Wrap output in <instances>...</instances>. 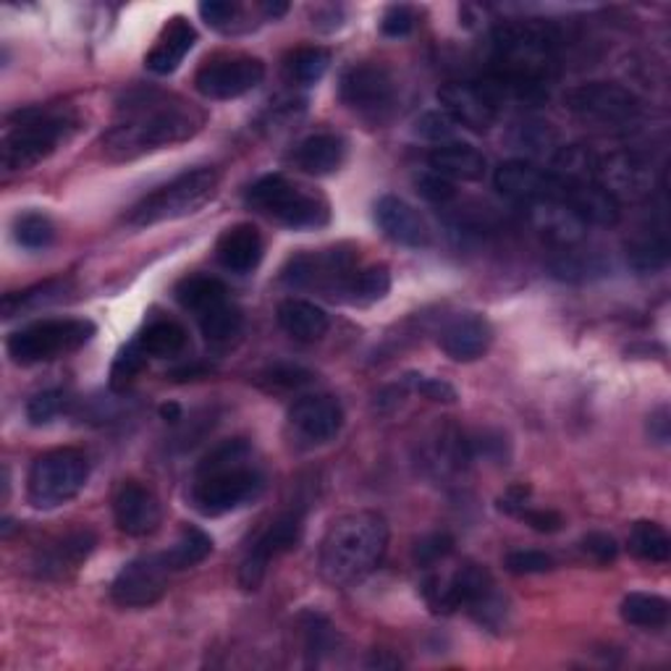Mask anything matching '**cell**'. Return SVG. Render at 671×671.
Segmentation results:
<instances>
[{
	"label": "cell",
	"mask_w": 671,
	"mask_h": 671,
	"mask_svg": "<svg viewBox=\"0 0 671 671\" xmlns=\"http://www.w3.org/2000/svg\"><path fill=\"white\" fill-rule=\"evenodd\" d=\"M669 262V242L663 233H640L627 242V266L634 273H659Z\"/></svg>",
	"instance_id": "cell-33"
},
{
	"label": "cell",
	"mask_w": 671,
	"mask_h": 671,
	"mask_svg": "<svg viewBox=\"0 0 671 671\" xmlns=\"http://www.w3.org/2000/svg\"><path fill=\"white\" fill-rule=\"evenodd\" d=\"M493 184L503 197L514 202H532L541 200H564V189L551 171H543L530 160H507L495 168Z\"/></svg>",
	"instance_id": "cell-14"
},
{
	"label": "cell",
	"mask_w": 671,
	"mask_h": 671,
	"mask_svg": "<svg viewBox=\"0 0 671 671\" xmlns=\"http://www.w3.org/2000/svg\"><path fill=\"white\" fill-rule=\"evenodd\" d=\"M168 574L171 569L163 561V553H150L129 561L127 567L116 574L111 595L123 609H148L163 598L168 588Z\"/></svg>",
	"instance_id": "cell-13"
},
{
	"label": "cell",
	"mask_w": 671,
	"mask_h": 671,
	"mask_svg": "<svg viewBox=\"0 0 671 671\" xmlns=\"http://www.w3.org/2000/svg\"><path fill=\"white\" fill-rule=\"evenodd\" d=\"M528 216L532 229L561 250H572L588 237V223L564 200L532 202L528 206Z\"/></svg>",
	"instance_id": "cell-20"
},
{
	"label": "cell",
	"mask_w": 671,
	"mask_h": 671,
	"mask_svg": "<svg viewBox=\"0 0 671 671\" xmlns=\"http://www.w3.org/2000/svg\"><path fill=\"white\" fill-rule=\"evenodd\" d=\"M370 667H378V669L391 667V669H397V667H401V661L399 659H385V655H381V659H378V653H375V659L370 661Z\"/></svg>",
	"instance_id": "cell-59"
},
{
	"label": "cell",
	"mask_w": 671,
	"mask_h": 671,
	"mask_svg": "<svg viewBox=\"0 0 671 671\" xmlns=\"http://www.w3.org/2000/svg\"><path fill=\"white\" fill-rule=\"evenodd\" d=\"M454 551V538L447 535V532H433V535H425L422 541H418L412 551L414 564L422 569H430L441 561H447Z\"/></svg>",
	"instance_id": "cell-42"
},
{
	"label": "cell",
	"mask_w": 671,
	"mask_h": 671,
	"mask_svg": "<svg viewBox=\"0 0 671 671\" xmlns=\"http://www.w3.org/2000/svg\"><path fill=\"white\" fill-rule=\"evenodd\" d=\"M339 94L344 106L352 108L364 119L381 121L391 111L397 100V84L393 77L378 63H357L341 74Z\"/></svg>",
	"instance_id": "cell-12"
},
{
	"label": "cell",
	"mask_w": 671,
	"mask_h": 671,
	"mask_svg": "<svg viewBox=\"0 0 671 671\" xmlns=\"http://www.w3.org/2000/svg\"><path fill=\"white\" fill-rule=\"evenodd\" d=\"M268 381H271L276 389H302V385H310L316 381V375L310 370L297 368V364H279L268 373Z\"/></svg>",
	"instance_id": "cell-54"
},
{
	"label": "cell",
	"mask_w": 671,
	"mask_h": 671,
	"mask_svg": "<svg viewBox=\"0 0 671 671\" xmlns=\"http://www.w3.org/2000/svg\"><path fill=\"white\" fill-rule=\"evenodd\" d=\"M564 106L578 119L603 123V127L627 123L640 113V100L634 98V92L614 82H588L574 87L564 94Z\"/></svg>",
	"instance_id": "cell-10"
},
{
	"label": "cell",
	"mask_w": 671,
	"mask_h": 671,
	"mask_svg": "<svg viewBox=\"0 0 671 671\" xmlns=\"http://www.w3.org/2000/svg\"><path fill=\"white\" fill-rule=\"evenodd\" d=\"M439 344L454 362H475L493 344V328L480 312H462L441 328Z\"/></svg>",
	"instance_id": "cell-18"
},
{
	"label": "cell",
	"mask_w": 671,
	"mask_h": 671,
	"mask_svg": "<svg viewBox=\"0 0 671 671\" xmlns=\"http://www.w3.org/2000/svg\"><path fill=\"white\" fill-rule=\"evenodd\" d=\"M247 206L271 216L289 229H320L331 221V208L326 197L291 184L281 173L262 177L247 189Z\"/></svg>",
	"instance_id": "cell-6"
},
{
	"label": "cell",
	"mask_w": 671,
	"mask_h": 671,
	"mask_svg": "<svg viewBox=\"0 0 671 671\" xmlns=\"http://www.w3.org/2000/svg\"><path fill=\"white\" fill-rule=\"evenodd\" d=\"M553 279L567 283H585L593 279H601L607 273V262H603L593 252H578V250H561V254L551 260Z\"/></svg>",
	"instance_id": "cell-34"
},
{
	"label": "cell",
	"mask_w": 671,
	"mask_h": 671,
	"mask_svg": "<svg viewBox=\"0 0 671 671\" xmlns=\"http://www.w3.org/2000/svg\"><path fill=\"white\" fill-rule=\"evenodd\" d=\"M414 187H418V194L422 197V200L433 202V206H449V202L457 197L454 184L433 171L422 173V177L414 179Z\"/></svg>",
	"instance_id": "cell-49"
},
{
	"label": "cell",
	"mask_w": 671,
	"mask_h": 671,
	"mask_svg": "<svg viewBox=\"0 0 671 671\" xmlns=\"http://www.w3.org/2000/svg\"><path fill=\"white\" fill-rule=\"evenodd\" d=\"M520 520L524 524H530L535 532H545V535H551V532H559L564 528V517L559 512H553V509H530L528 503L520 509Z\"/></svg>",
	"instance_id": "cell-52"
},
{
	"label": "cell",
	"mask_w": 671,
	"mask_h": 671,
	"mask_svg": "<svg viewBox=\"0 0 671 671\" xmlns=\"http://www.w3.org/2000/svg\"><path fill=\"white\" fill-rule=\"evenodd\" d=\"M564 202H569L574 213L588 226H617L619 218H622L619 202L607 189H601L598 184H580L564 189Z\"/></svg>",
	"instance_id": "cell-28"
},
{
	"label": "cell",
	"mask_w": 671,
	"mask_h": 671,
	"mask_svg": "<svg viewBox=\"0 0 671 671\" xmlns=\"http://www.w3.org/2000/svg\"><path fill=\"white\" fill-rule=\"evenodd\" d=\"M375 223L381 226V231L391 239V242H397L401 247L420 250V247L430 244L428 223L422 221L418 210H414L410 202L401 200V197L385 194L375 202Z\"/></svg>",
	"instance_id": "cell-22"
},
{
	"label": "cell",
	"mask_w": 671,
	"mask_h": 671,
	"mask_svg": "<svg viewBox=\"0 0 671 671\" xmlns=\"http://www.w3.org/2000/svg\"><path fill=\"white\" fill-rule=\"evenodd\" d=\"M582 551L590 559H595L598 564H611L619 557V545L609 532H590V535H585V541H582Z\"/></svg>",
	"instance_id": "cell-53"
},
{
	"label": "cell",
	"mask_w": 671,
	"mask_h": 671,
	"mask_svg": "<svg viewBox=\"0 0 671 671\" xmlns=\"http://www.w3.org/2000/svg\"><path fill=\"white\" fill-rule=\"evenodd\" d=\"M279 323L297 341H318L331 328L326 310L308 299H283L279 304Z\"/></svg>",
	"instance_id": "cell-27"
},
{
	"label": "cell",
	"mask_w": 671,
	"mask_h": 671,
	"mask_svg": "<svg viewBox=\"0 0 671 671\" xmlns=\"http://www.w3.org/2000/svg\"><path fill=\"white\" fill-rule=\"evenodd\" d=\"M90 480V459L77 449H53L34 459L27 478L29 503L56 509L77 499Z\"/></svg>",
	"instance_id": "cell-8"
},
{
	"label": "cell",
	"mask_w": 671,
	"mask_h": 671,
	"mask_svg": "<svg viewBox=\"0 0 671 671\" xmlns=\"http://www.w3.org/2000/svg\"><path fill=\"white\" fill-rule=\"evenodd\" d=\"M177 299L181 308L200 318L206 312L216 310L218 304L229 302V289H226L223 281L213 279V276H187L177 287Z\"/></svg>",
	"instance_id": "cell-29"
},
{
	"label": "cell",
	"mask_w": 671,
	"mask_h": 671,
	"mask_svg": "<svg viewBox=\"0 0 671 671\" xmlns=\"http://www.w3.org/2000/svg\"><path fill=\"white\" fill-rule=\"evenodd\" d=\"M467 447H470L472 459H488V462H503L509 457V443L495 430H478V433L467 435Z\"/></svg>",
	"instance_id": "cell-43"
},
{
	"label": "cell",
	"mask_w": 671,
	"mask_h": 671,
	"mask_svg": "<svg viewBox=\"0 0 671 671\" xmlns=\"http://www.w3.org/2000/svg\"><path fill=\"white\" fill-rule=\"evenodd\" d=\"M439 100L449 119L459 127L485 134L495 121V103L488 98L483 87H472L462 82H449L439 90Z\"/></svg>",
	"instance_id": "cell-19"
},
{
	"label": "cell",
	"mask_w": 671,
	"mask_h": 671,
	"mask_svg": "<svg viewBox=\"0 0 671 671\" xmlns=\"http://www.w3.org/2000/svg\"><path fill=\"white\" fill-rule=\"evenodd\" d=\"M200 17L208 21V27L229 32L237 27L239 6L229 3V0H206V3H200Z\"/></svg>",
	"instance_id": "cell-50"
},
{
	"label": "cell",
	"mask_w": 671,
	"mask_h": 671,
	"mask_svg": "<svg viewBox=\"0 0 671 671\" xmlns=\"http://www.w3.org/2000/svg\"><path fill=\"white\" fill-rule=\"evenodd\" d=\"M94 331L98 328L87 318H48L11 333L6 349L17 364L50 362L90 344Z\"/></svg>",
	"instance_id": "cell-7"
},
{
	"label": "cell",
	"mask_w": 671,
	"mask_h": 671,
	"mask_svg": "<svg viewBox=\"0 0 671 671\" xmlns=\"http://www.w3.org/2000/svg\"><path fill=\"white\" fill-rule=\"evenodd\" d=\"M428 163L433 168V173H439L443 179H462V181H480L485 177L488 160L480 150L472 144L462 142H447L439 144L428 156Z\"/></svg>",
	"instance_id": "cell-26"
},
{
	"label": "cell",
	"mask_w": 671,
	"mask_h": 671,
	"mask_svg": "<svg viewBox=\"0 0 671 671\" xmlns=\"http://www.w3.org/2000/svg\"><path fill=\"white\" fill-rule=\"evenodd\" d=\"M289 422L304 441L328 443L344 428V407L339 404V399L328 397V393L302 397L289 410Z\"/></svg>",
	"instance_id": "cell-16"
},
{
	"label": "cell",
	"mask_w": 671,
	"mask_h": 671,
	"mask_svg": "<svg viewBox=\"0 0 671 671\" xmlns=\"http://www.w3.org/2000/svg\"><path fill=\"white\" fill-rule=\"evenodd\" d=\"M619 614L627 624L640 627V630H659L669 622V601L655 593H630L624 595Z\"/></svg>",
	"instance_id": "cell-32"
},
{
	"label": "cell",
	"mask_w": 671,
	"mask_h": 671,
	"mask_svg": "<svg viewBox=\"0 0 671 671\" xmlns=\"http://www.w3.org/2000/svg\"><path fill=\"white\" fill-rule=\"evenodd\" d=\"M262 11H266V17L279 19V17H283V13L289 11V6L287 3H266V6H262Z\"/></svg>",
	"instance_id": "cell-57"
},
{
	"label": "cell",
	"mask_w": 671,
	"mask_h": 671,
	"mask_svg": "<svg viewBox=\"0 0 671 671\" xmlns=\"http://www.w3.org/2000/svg\"><path fill=\"white\" fill-rule=\"evenodd\" d=\"M218 189V173L213 168H194V171L181 173L168 184L158 187L156 192L142 197L127 213V223L144 229L166 221H179V218L194 216L197 210L206 208L213 200Z\"/></svg>",
	"instance_id": "cell-5"
},
{
	"label": "cell",
	"mask_w": 671,
	"mask_h": 671,
	"mask_svg": "<svg viewBox=\"0 0 671 671\" xmlns=\"http://www.w3.org/2000/svg\"><path fill=\"white\" fill-rule=\"evenodd\" d=\"M266 485L252 464V447L244 439L223 441L197 467L192 507L202 517H221L254 501Z\"/></svg>",
	"instance_id": "cell-3"
},
{
	"label": "cell",
	"mask_w": 671,
	"mask_h": 671,
	"mask_svg": "<svg viewBox=\"0 0 671 671\" xmlns=\"http://www.w3.org/2000/svg\"><path fill=\"white\" fill-rule=\"evenodd\" d=\"M630 551L638 559L663 564L671 557V538L659 522H634L630 532Z\"/></svg>",
	"instance_id": "cell-36"
},
{
	"label": "cell",
	"mask_w": 671,
	"mask_h": 671,
	"mask_svg": "<svg viewBox=\"0 0 671 671\" xmlns=\"http://www.w3.org/2000/svg\"><path fill=\"white\" fill-rule=\"evenodd\" d=\"M144 368H148V354H144V349L134 339L129 347L121 349L111 364V389L116 393H123L140 378Z\"/></svg>",
	"instance_id": "cell-41"
},
{
	"label": "cell",
	"mask_w": 671,
	"mask_h": 671,
	"mask_svg": "<svg viewBox=\"0 0 671 671\" xmlns=\"http://www.w3.org/2000/svg\"><path fill=\"white\" fill-rule=\"evenodd\" d=\"M347 142L336 134H312L291 152V163L308 177H331L344 166Z\"/></svg>",
	"instance_id": "cell-25"
},
{
	"label": "cell",
	"mask_w": 671,
	"mask_h": 671,
	"mask_svg": "<svg viewBox=\"0 0 671 671\" xmlns=\"http://www.w3.org/2000/svg\"><path fill=\"white\" fill-rule=\"evenodd\" d=\"M404 385H410L414 393L425 397L430 401H439V404H454L457 401V389L443 378H425V375H407Z\"/></svg>",
	"instance_id": "cell-48"
},
{
	"label": "cell",
	"mask_w": 671,
	"mask_h": 671,
	"mask_svg": "<svg viewBox=\"0 0 671 671\" xmlns=\"http://www.w3.org/2000/svg\"><path fill=\"white\" fill-rule=\"evenodd\" d=\"M304 535V517L299 509H291V512L276 517V520L268 524V530L254 541V545L247 553L242 567H239V585L244 590H258L266 580L268 567L271 561H276L283 553H291L302 543Z\"/></svg>",
	"instance_id": "cell-9"
},
{
	"label": "cell",
	"mask_w": 671,
	"mask_h": 671,
	"mask_svg": "<svg viewBox=\"0 0 671 671\" xmlns=\"http://www.w3.org/2000/svg\"><path fill=\"white\" fill-rule=\"evenodd\" d=\"M595 184L614 197L617 202H638L651 194L653 171L634 152H611L595 163Z\"/></svg>",
	"instance_id": "cell-15"
},
{
	"label": "cell",
	"mask_w": 671,
	"mask_h": 671,
	"mask_svg": "<svg viewBox=\"0 0 671 671\" xmlns=\"http://www.w3.org/2000/svg\"><path fill=\"white\" fill-rule=\"evenodd\" d=\"M119 111L121 121L103 137L106 158L119 163L192 140L208 121L197 106L158 90L129 92Z\"/></svg>",
	"instance_id": "cell-1"
},
{
	"label": "cell",
	"mask_w": 671,
	"mask_h": 671,
	"mask_svg": "<svg viewBox=\"0 0 671 671\" xmlns=\"http://www.w3.org/2000/svg\"><path fill=\"white\" fill-rule=\"evenodd\" d=\"M113 517L121 532H127L131 538H144L158 530L163 512H160L158 495L148 485L129 480L116 491Z\"/></svg>",
	"instance_id": "cell-17"
},
{
	"label": "cell",
	"mask_w": 671,
	"mask_h": 671,
	"mask_svg": "<svg viewBox=\"0 0 671 671\" xmlns=\"http://www.w3.org/2000/svg\"><path fill=\"white\" fill-rule=\"evenodd\" d=\"M242 326H244L242 310H239L237 304H231V302L218 304L216 310H210V312H206V316H200L202 336H206L208 344H213V347L231 344V341L237 339L239 333H242Z\"/></svg>",
	"instance_id": "cell-37"
},
{
	"label": "cell",
	"mask_w": 671,
	"mask_h": 671,
	"mask_svg": "<svg viewBox=\"0 0 671 671\" xmlns=\"http://www.w3.org/2000/svg\"><path fill=\"white\" fill-rule=\"evenodd\" d=\"M77 129L79 119L69 108H27L13 113L0 144L6 173L29 171L48 160L74 137Z\"/></svg>",
	"instance_id": "cell-4"
},
{
	"label": "cell",
	"mask_w": 671,
	"mask_h": 671,
	"mask_svg": "<svg viewBox=\"0 0 671 671\" xmlns=\"http://www.w3.org/2000/svg\"><path fill=\"white\" fill-rule=\"evenodd\" d=\"M454 127L457 123L449 119L447 111H428L420 116L418 123H414V134L428 142L447 144L451 142V137H454Z\"/></svg>",
	"instance_id": "cell-45"
},
{
	"label": "cell",
	"mask_w": 671,
	"mask_h": 671,
	"mask_svg": "<svg viewBox=\"0 0 671 671\" xmlns=\"http://www.w3.org/2000/svg\"><path fill=\"white\" fill-rule=\"evenodd\" d=\"M648 433H651V439L655 443H661V447H667L669 443V410L667 407H661L659 412H653L651 418H648Z\"/></svg>",
	"instance_id": "cell-56"
},
{
	"label": "cell",
	"mask_w": 671,
	"mask_h": 671,
	"mask_svg": "<svg viewBox=\"0 0 671 671\" xmlns=\"http://www.w3.org/2000/svg\"><path fill=\"white\" fill-rule=\"evenodd\" d=\"M266 79V63L252 56L213 58L197 71L194 87L208 100H237Z\"/></svg>",
	"instance_id": "cell-11"
},
{
	"label": "cell",
	"mask_w": 671,
	"mask_h": 671,
	"mask_svg": "<svg viewBox=\"0 0 671 671\" xmlns=\"http://www.w3.org/2000/svg\"><path fill=\"white\" fill-rule=\"evenodd\" d=\"M328 66H331V53H328L326 48L312 46V48H299L297 53H291L287 69L294 82L310 87V84H318L320 79L326 77Z\"/></svg>",
	"instance_id": "cell-38"
},
{
	"label": "cell",
	"mask_w": 671,
	"mask_h": 671,
	"mask_svg": "<svg viewBox=\"0 0 671 671\" xmlns=\"http://www.w3.org/2000/svg\"><path fill=\"white\" fill-rule=\"evenodd\" d=\"M210 553H213V538H210L206 530L194 528V524H184L179 541L168 551H163V561L171 572H181V569L202 564Z\"/></svg>",
	"instance_id": "cell-31"
},
{
	"label": "cell",
	"mask_w": 671,
	"mask_h": 671,
	"mask_svg": "<svg viewBox=\"0 0 671 671\" xmlns=\"http://www.w3.org/2000/svg\"><path fill=\"white\" fill-rule=\"evenodd\" d=\"M391 291V271L389 266H370L364 271H354L347 281L344 294L352 304H375L385 299Z\"/></svg>",
	"instance_id": "cell-35"
},
{
	"label": "cell",
	"mask_w": 671,
	"mask_h": 671,
	"mask_svg": "<svg viewBox=\"0 0 671 671\" xmlns=\"http://www.w3.org/2000/svg\"><path fill=\"white\" fill-rule=\"evenodd\" d=\"M262 252H266V244H262L260 231L252 223H237L226 229L216 247L218 262L237 276L252 273L262 262Z\"/></svg>",
	"instance_id": "cell-23"
},
{
	"label": "cell",
	"mask_w": 671,
	"mask_h": 671,
	"mask_svg": "<svg viewBox=\"0 0 671 671\" xmlns=\"http://www.w3.org/2000/svg\"><path fill=\"white\" fill-rule=\"evenodd\" d=\"M66 404H69V399H66L63 391H42L29 399L27 420L32 425H48L50 420H56L66 410Z\"/></svg>",
	"instance_id": "cell-44"
},
{
	"label": "cell",
	"mask_w": 671,
	"mask_h": 671,
	"mask_svg": "<svg viewBox=\"0 0 671 671\" xmlns=\"http://www.w3.org/2000/svg\"><path fill=\"white\" fill-rule=\"evenodd\" d=\"M389 549V522L378 512H349L331 522L320 543V578L333 588L354 585L381 564Z\"/></svg>",
	"instance_id": "cell-2"
},
{
	"label": "cell",
	"mask_w": 671,
	"mask_h": 671,
	"mask_svg": "<svg viewBox=\"0 0 671 671\" xmlns=\"http://www.w3.org/2000/svg\"><path fill=\"white\" fill-rule=\"evenodd\" d=\"M210 373H213L210 364L192 362V364H179V368H173L171 373H168V378L177 383H187V381H200V378H208Z\"/></svg>",
	"instance_id": "cell-55"
},
{
	"label": "cell",
	"mask_w": 671,
	"mask_h": 671,
	"mask_svg": "<svg viewBox=\"0 0 671 671\" xmlns=\"http://www.w3.org/2000/svg\"><path fill=\"white\" fill-rule=\"evenodd\" d=\"M94 545H98V535L90 528L71 530L69 535L46 545L32 567L42 580H61L84 564L87 557L94 551Z\"/></svg>",
	"instance_id": "cell-21"
},
{
	"label": "cell",
	"mask_w": 671,
	"mask_h": 671,
	"mask_svg": "<svg viewBox=\"0 0 671 671\" xmlns=\"http://www.w3.org/2000/svg\"><path fill=\"white\" fill-rule=\"evenodd\" d=\"M66 287H69L66 281H46V283H40V287L17 291V294H6L3 316L13 318V316H19L21 310H38V308H42V304L58 302V299L63 297Z\"/></svg>",
	"instance_id": "cell-40"
},
{
	"label": "cell",
	"mask_w": 671,
	"mask_h": 671,
	"mask_svg": "<svg viewBox=\"0 0 671 671\" xmlns=\"http://www.w3.org/2000/svg\"><path fill=\"white\" fill-rule=\"evenodd\" d=\"M197 42V29L184 17H173L160 32L156 48L144 58V66L158 77H168L179 69Z\"/></svg>",
	"instance_id": "cell-24"
},
{
	"label": "cell",
	"mask_w": 671,
	"mask_h": 671,
	"mask_svg": "<svg viewBox=\"0 0 671 671\" xmlns=\"http://www.w3.org/2000/svg\"><path fill=\"white\" fill-rule=\"evenodd\" d=\"M304 638H308V655L310 663H318L320 655L331 651L333 645V627L328 619L318 614H304Z\"/></svg>",
	"instance_id": "cell-46"
},
{
	"label": "cell",
	"mask_w": 671,
	"mask_h": 671,
	"mask_svg": "<svg viewBox=\"0 0 671 671\" xmlns=\"http://www.w3.org/2000/svg\"><path fill=\"white\" fill-rule=\"evenodd\" d=\"M13 239L24 250H48L56 242V226L48 216L42 213H24L13 223Z\"/></svg>",
	"instance_id": "cell-39"
},
{
	"label": "cell",
	"mask_w": 671,
	"mask_h": 671,
	"mask_svg": "<svg viewBox=\"0 0 671 671\" xmlns=\"http://www.w3.org/2000/svg\"><path fill=\"white\" fill-rule=\"evenodd\" d=\"M160 414H163V420H168V422H179L181 420L179 404H163V407H160Z\"/></svg>",
	"instance_id": "cell-58"
},
{
	"label": "cell",
	"mask_w": 671,
	"mask_h": 671,
	"mask_svg": "<svg viewBox=\"0 0 671 671\" xmlns=\"http://www.w3.org/2000/svg\"><path fill=\"white\" fill-rule=\"evenodd\" d=\"M503 564L512 574H545L553 569V559L545 551H535V549H520L512 551Z\"/></svg>",
	"instance_id": "cell-47"
},
{
	"label": "cell",
	"mask_w": 671,
	"mask_h": 671,
	"mask_svg": "<svg viewBox=\"0 0 671 671\" xmlns=\"http://www.w3.org/2000/svg\"><path fill=\"white\" fill-rule=\"evenodd\" d=\"M414 21H418V17H414L410 6H391L381 19V32L385 38H407L414 29Z\"/></svg>",
	"instance_id": "cell-51"
},
{
	"label": "cell",
	"mask_w": 671,
	"mask_h": 671,
	"mask_svg": "<svg viewBox=\"0 0 671 671\" xmlns=\"http://www.w3.org/2000/svg\"><path fill=\"white\" fill-rule=\"evenodd\" d=\"M189 336L184 326L177 320H152L144 331L137 336V344L144 349L148 357H158V360H168V357H179L187 349Z\"/></svg>",
	"instance_id": "cell-30"
}]
</instances>
